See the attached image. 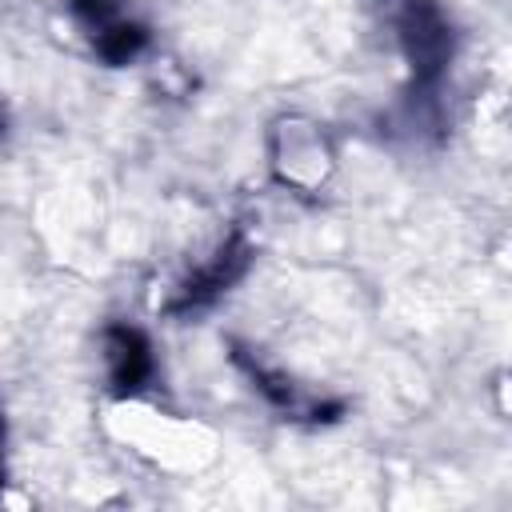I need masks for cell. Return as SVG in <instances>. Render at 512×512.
Here are the masks:
<instances>
[{
    "label": "cell",
    "instance_id": "obj_3",
    "mask_svg": "<svg viewBox=\"0 0 512 512\" xmlns=\"http://www.w3.org/2000/svg\"><path fill=\"white\" fill-rule=\"evenodd\" d=\"M108 352H112V380L120 392H136L148 372H152V356L140 332L132 328H112L108 332Z\"/></svg>",
    "mask_w": 512,
    "mask_h": 512
},
{
    "label": "cell",
    "instance_id": "obj_1",
    "mask_svg": "<svg viewBox=\"0 0 512 512\" xmlns=\"http://www.w3.org/2000/svg\"><path fill=\"white\" fill-rule=\"evenodd\" d=\"M404 40H408L412 64L420 72L440 68L444 56H448V28H444L440 12L428 8V4H412L408 8V16H404Z\"/></svg>",
    "mask_w": 512,
    "mask_h": 512
},
{
    "label": "cell",
    "instance_id": "obj_2",
    "mask_svg": "<svg viewBox=\"0 0 512 512\" xmlns=\"http://www.w3.org/2000/svg\"><path fill=\"white\" fill-rule=\"evenodd\" d=\"M244 264H248V248H244L240 240H232L228 248H220V252H216V260H212L208 268H200V272L184 284V292H180V304H176V308H196V304L212 300L220 288H228V284L244 272Z\"/></svg>",
    "mask_w": 512,
    "mask_h": 512
}]
</instances>
